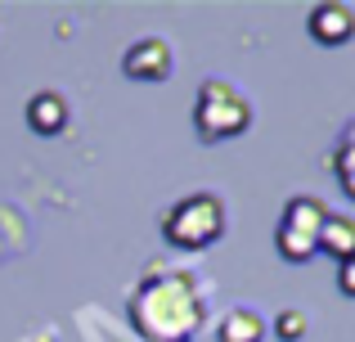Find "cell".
I'll return each mask as SVG.
<instances>
[{
	"mask_svg": "<svg viewBox=\"0 0 355 342\" xmlns=\"http://www.w3.org/2000/svg\"><path fill=\"white\" fill-rule=\"evenodd\" d=\"M126 316L144 342H193L207 325V293L193 271H153L130 289Z\"/></svg>",
	"mask_w": 355,
	"mask_h": 342,
	"instance_id": "obj_1",
	"label": "cell"
},
{
	"mask_svg": "<svg viewBox=\"0 0 355 342\" xmlns=\"http://www.w3.org/2000/svg\"><path fill=\"white\" fill-rule=\"evenodd\" d=\"M225 225H230V212H225V203H220V194H211V189L184 194V198H175L171 207L157 216V234L171 248H180V253H202V248L220 243V239H225Z\"/></svg>",
	"mask_w": 355,
	"mask_h": 342,
	"instance_id": "obj_2",
	"label": "cell"
},
{
	"mask_svg": "<svg viewBox=\"0 0 355 342\" xmlns=\"http://www.w3.org/2000/svg\"><path fill=\"white\" fill-rule=\"evenodd\" d=\"M252 131V99L234 81L207 77L193 95V135L198 144H225Z\"/></svg>",
	"mask_w": 355,
	"mask_h": 342,
	"instance_id": "obj_3",
	"label": "cell"
},
{
	"mask_svg": "<svg viewBox=\"0 0 355 342\" xmlns=\"http://www.w3.org/2000/svg\"><path fill=\"white\" fill-rule=\"evenodd\" d=\"M324 198L315 194H293L279 212V225H275V248L288 266H306L315 253H320V230H324Z\"/></svg>",
	"mask_w": 355,
	"mask_h": 342,
	"instance_id": "obj_4",
	"label": "cell"
},
{
	"mask_svg": "<svg viewBox=\"0 0 355 342\" xmlns=\"http://www.w3.org/2000/svg\"><path fill=\"white\" fill-rule=\"evenodd\" d=\"M121 72L130 81H171L175 77V50L162 36H139L121 54Z\"/></svg>",
	"mask_w": 355,
	"mask_h": 342,
	"instance_id": "obj_5",
	"label": "cell"
},
{
	"mask_svg": "<svg viewBox=\"0 0 355 342\" xmlns=\"http://www.w3.org/2000/svg\"><path fill=\"white\" fill-rule=\"evenodd\" d=\"M306 32H311L320 45L338 50V45L355 41V9L338 5V0H324V5H315L311 14H306Z\"/></svg>",
	"mask_w": 355,
	"mask_h": 342,
	"instance_id": "obj_6",
	"label": "cell"
},
{
	"mask_svg": "<svg viewBox=\"0 0 355 342\" xmlns=\"http://www.w3.org/2000/svg\"><path fill=\"white\" fill-rule=\"evenodd\" d=\"M23 117H27V126H32L36 135H63L68 131V122H72V108H68V99L59 95V90H36L32 99H27V108H23Z\"/></svg>",
	"mask_w": 355,
	"mask_h": 342,
	"instance_id": "obj_7",
	"label": "cell"
},
{
	"mask_svg": "<svg viewBox=\"0 0 355 342\" xmlns=\"http://www.w3.org/2000/svg\"><path fill=\"white\" fill-rule=\"evenodd\" d=\"M320 253H329L333 262H355V216L351 212H329L320 230Z\"/></svg>",
	"mask_w": 355,
	"mask_h": 342,
	"instance_id": "obj_8",
	"label": "cell"
},
{
	"mask_svg": "<svg viewBox=\"0 0 355 342\" xmlns=\"http://www.w3.org/2000/svg\"><path fill=\"white\" fill-rule=\"evenodd\" d=\"M266 334H270V320L257 307H234L216 325V342H266Z\"/></svg>",
	"mask_w": 355,
	"mask_h": 342,
	"instance_id": "obj_9",
	"label": "cell"
},
{
	"mask_svg": "<svg viewBox=\"0 0 355 342\" xmlns=\"http://www.w3.org/2000/svg\"><path fill=\"white\" fill-rule=\"evenodd\" d=\"M329 171L338 176L342 194L355 203V117L338 131V140H333V153H329Z\"/></svg>",
	"mask_w": 355,
	"mask_h": 342,
	"instance_id": "obj_10",
	"label": "cell"
},
{
	"mask_svg": "<svg viewBox=\"0 0 355 342\" xmlns=\"http://www.w3.org/2000/svg\"><path fill=\"white\" fill-rule=\"evenodd\" d=\"M275 338L279 342H302L306 338V329H311V320H306V311H297V307H288V311H279L275 316Z\"/></svg>",
	"mask_w": 355,
	"mask_h": 342,
	"instance_id": "obj_11",
	"label": "cell"
},
{
	"mask_svg": "<svg viewBox=\"0 0 355 342\" xmlns=\"http://www.w3.org/2000/svg\"><path fill=\"white\" fill-rule=\"evenodd\" d=\"M338 289L347 293V298H355V262H342L338 266Z\"/></svg>",
	"mask_w": 355,
	"mask_h": 342,
	"instance_id": "obj_12",
	"label": "cell"
}]
</instances>
